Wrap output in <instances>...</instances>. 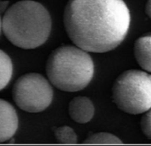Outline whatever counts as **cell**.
<instances>
[{
    "instance_id": "obj_1",
    "label": "cell",
    "mask_w": 151,
    "mask_h": 146,
    "mask_svg": "<svg viewBox=\"0 0 151 146\" xmlns=\"http://www.w3.org/2000/svg\"><path fill=\"white\" fill-rule=\"evenodd\" d=\"M131 21L123 0H69L64 14L73 43L89 52H106L126 38Z\"/></svg>"
},
{
    "instance_id": "obj_2",
    "label": "cell",
    "mask_w": 151,
    "mask_h": 146,
    "mask_svg": "<svg viewBox=\"0 0 151 146\" xmlns=\"http://www.w3.org/2000/svg\"><path fill=\"white\" fill-rule=\"evenodd\" d=\"M2 30L12 44L23 49L37 48L50 36V12L38 2L19 1L5 11L2 19Z\"/></svg>"
},
{
    "instance_id": "obj_3",
    "label": "cell",
    "mask_w": 151,
    "mask_h": 146,
    "mask_svg": "<svg viewBox=\"0 0 151 146\" xmlns=\"http://www.w3.org/2000/svg\"><path fill=\"white\" fill-rule=\"evenodd\" d=\"M46 73L58 89L75 92L88 85L94 75V62L87 51L73 45L58 47L50 55Z\"/></svg>"
},
{
    "instance_id": "obj_4",
    "label": "cell",
    "mask_w": 151,
    "mask_h": 146,
    "mask_svg": "<svg viewBox=\"0 0 151 146\" xmlns=\"http://www.w3.org/2000/svg\"><path fill=\"white\" fill-rule=\"evenodd\" d=\"M112 99L125 113H144L151 109V75L141 70L125 71L113 84Z\"/></svg>"
},
{
    "instance_id": "obj_5",
    "label": "cell",
    "mask_w": 151,
    "mask_h": 146,
    "mask_svg": "<svg viewBox=\"0 0 151 146\" xmlns=\"http://www.w3.org/2000/svg\"><path fill=\"white\" fill-rule=\"evenodd\" d=\"M12 97L20 109L28 113H40L51 104L53 90L50 82L42 74L30 73L16 81Z\"/></svg>"
},
{
    "instance_id": "obj_6",
    "label": "cell",
    "mask_w": 151,
    "mask_h": 146,
    "mask_svg": "<svg viewBox=\"0 0 151 146\" xmlns=\"http://www.w3.org/2000/svg\"><path fill=\"white\" fill-rule=\"evenodd\" d=\"M18 124V115L13 106L9 102L0 99V143H4L14 136Z\"/></svg>"
},
{
    "instance_id": "obj_7",
    "label": "cell",
    "mask_w": 151,
    "mask_h": 146,
    "mask_svg": "<svg viewBox=\"0 0 151 146\" xmlns=\"http://www.w3.org/2000/svg\"><path fill=\"white\" fill-rule=\"evenodd\" d=\"M69 114L78 123H87L91 121L95 113L92 101L86 97H76L69 104Z\"/></svg>"
},
{
    "instance_id": "obj_8",
    "label": "cell",
    "mask_w": 151,
    "mask_h": 146,
    "mask_svg": "<svg viewBox=\"0 0 151 146\" xmlns=\"http://www.w3.org/2000/svg\"><path fill=\"white\" fill-rule=\"evenodd\" d=\"M134 57L142 68L151 73V33L136 40Z\"/></svg>"
},
{
    "instance_id": "obj_9",
    "label": "cell",
    "mask_w": 151,
    "mask_h": 146,
    "mask_svg": "<svg viewBox=\"0 0 151 146\" xmlns=\"http://www.w3.org/2000/svg\"><path fill=\"white\" fill-rule=\"evenodd\" d=\"M12 62L11 58L0 50V90L4 89L12 76Z\"/></svg>"
},
{
    "instance_id": "obj_10",
    "label": "cell",
    "mask_w": 151,
    "mask_h": 146,
    "mask_svg": "<svg viewBox=\"0 0 151 146\" xmlns=\"http://www.w3.org/2000/svg\"><path fill=\"white\" fill-rule=\"evenodd\" d=\"M84 143L96 145H121L122 141L112 134L101 132L91 135L84 141Z\"/></svg>"
},
{
    "instance_id": "obj_11",
    "label": "cell",
    "mask_w": 151,
    "mask_h": 146,
    "mask_svg": "<svg viewBox=\"0 0 151 146\" xmlns=\"http://www.w3.org/2000/svg\"><path fill=\"white\" fill-rule=\"evenodd\" d=\"M55 137L61 144H76L77 136L73 129L67 126L59 127L55 130Z\"/></svg>"
},
{
    "instance_id": "obj_12",
    "label": "cell",
    "mask_w": 151,
    "mask_h": 146,
    "mask_svg": "<svg viewBox=\"0 0 151 146\" xmlns=\"http://www.w3.org/2000/svg\"><path fill=\"white\" fill-rule=\"evenodd\" d=\"M141 127L143 134L151 139V109L145 112L141 121Z\"/></svg>"
},
{
    "instance_id": "obj_13",
    "label": "cell",
    "mask_w": 151,
    "mask_h": 146,
    "mask_svg": "<svg viewBox=\"0 0 151 146\" xmlns=\"http://www.w3.org/2000/svg\"><path fill=\"white\" fill-rule=\"evenodd\" d=\"M8 1H1L0 2V13L2 12H5V11L7 10L8 7Z\"/></svg>"
},
{
    "instance_id": "obj_14",
    "label": "cell",
    "mask_w": 151,
    "mask_h": 146,
    "mask_svg": "<svg viewBox=\"0 0 151 146\" xmlns=\"http://www.w3.org/2000/svg\"><path fill=\"white\" fill-rule=\"evenodd\" d=\"M145 11H146V13L148 14V16L151 19V0H148L146 6H145Z\"/></svg>"
},
{
    "instance_id": "obj_15",
    "label": "cell",
    "mask_w": 151,
    "mask_h": 146,
    "mask_svg": "<svg viewBox=\"0 0 151 146\" xmlns=\"http://www.w3.org/2000/svg\"><path fill=\"white\" fill-rule=\"evenodd\" d=\"M1 30H2V19L0 17V33H1Z\"/></svg>"
}]
</instances>
